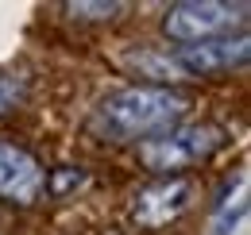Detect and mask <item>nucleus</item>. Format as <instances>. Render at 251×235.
Instances as JSON below:
<instances>
[{
  "mask_svg": "<svg viewBox=\"0 0 251 235\" xmlns=\"http://www.w3.org/2000/svg\"><path fill=\"white\" fill-rule=\"evenodd\" d=\"M248 27V4H220V0H182L162 12V31L174 43H209L228 39L232 31L244 35Z\"/></svg>",
  "mask_w": 251,
  "mask_h": 235,
  "instance_id": "obj_3",
  "label": "nucleus"
},
{
  "mask_svg": "<svg viewBox=\"0 0 251 235\" xmlns=\"http://www.w3.org/2000/svg\"><path fill=\"white\" fill-rule=\"evenodd\" d=\"M70 20H116L124 12V4H89V0H77V4H66L62 8Z\"/></svg>",
  "mask_w": 251,
  "mask_h": 235,
  "instance_id": "obj_10",
  "label": "nucleus"
},
{
  "mask_svg": "<svg viewBox=\"0 0 251 235\" xmlns=\"http://www.w3.org/2000/svg\"><path fill=\"white\" fill-rule=\"evenodd\" d=\"M47 189V170L31 150L0 139V197L12 205H35Z\"/></svg>",
  "mask_w": 251,
  "mask_h": 235,
  "instance_id": "obj_6",
  "label": "nucleus"
},
{
  "mask_svg": "<svg viewBox=\"0 0 251 235\" xmlns=\"http://www.w3.org/2000/svg\"><path fill=\"white\" fill-rule=\"evenodd\" d=\"M27 100V77L24 73H0V116L16 112Z\"/></svg>",
  "mask_w": 251,
  "mask_h": 235,
  "instance_id": "obj_8",
  "label": "nucleus"
},
{
  "mask_svg": "<svg viewBox=\"0 0 251 235\" xmlns=\"http://www.w3.org/2000/svg\"><path fill=\"white\" fill-rule=\"evenodd\" d=\"M189 205H193V181H189V177H182V174L158 177V181L143 185V189L131 197V220H135L139 228L155 232V228L174 224Z\"/></svg>",
  "mask_w": 251,
  "mask_h": 235,
  "instance_id": "obj_4",
  "label": "nucleus"
},
{
  "mask_svg": "<svg viewBox=\"0 0 251 235\" xmlns=\"http://www.w3.org/2000/svg\"><path fill=\"white\" fill-rule=\"evenodd\" d=\"M224 143H228V127H220V123H178L155 139H143L139 162H143V170L158 177H174L186 166L209 162Z\"/></svg>",
  "mask_w": 251,
  "mask_h": 235,
  "instance_id": "obj_2",
  "label": "nucleus"
},
{
  "mask_svg": "<svg viewBox=\"0 0 251 235\" xmlns=\"http://www.w3.org/2000/svg\"><path fill=\"white\" fill-rule=\"evenodd\" d=\"M189 108L193 96L174 85H127L97 104L89 131L100 143H143L178 127Z\"/></svg>",
  "mask_w": 251,
  "mask_h": 235,
  "instance_id": "obj_1",
  "label": "nucleus"
},
{
  "mask_svg": "<svg viewBox=\"0 0 251 235\" xmlns=\"http://www.w3.org/2000/svg\"><path fill=\"white\" fill-rule=\"evenodd\" d=\"M127 66H135L143 77H155V81H178L182 70L174 66L170 54H155V50H139V54H127Z\"/></svg>",
  "mask_w": 251,
  "mask_h": 235,
  "instance_id": "obj_7",
  "label": "nucleus"
},
{
  "mask_svg": "<svg viewBox=\"0 0 251 235\" xmlns=\"http://www.w3.org/2000/svg\"><path fill=\"white\" fill-rule=\"evenodd\" d=\"M248 58H251V39L248 35H236V39L228 35V39H209V43L178 47L174 66L182 73H189V77H217V73L248 66Z\"/></svg>",
  "mask_w": 251,
  "mask_h": 235,
  "instance_id": "obj_5",
  "label": "nucleus"
},
{
  "mask_svg": "<svg viewBox=\"0 0 251 235\" xmlns=\"http://www.w3.org/2000/svg\"><path fill=\"white\" fill-rule=\"evenodd\" d=\"M81 185H85V170L58 166L54 174L47 177V189H43V193H50V197H58V201H62V197H70V193H77Z\"/></svg>",
  "mask_w": 251,
  "mask_h": 235,
  "instance_id": "obj_9",
  "label": "nucleus"
}]
</instances>
